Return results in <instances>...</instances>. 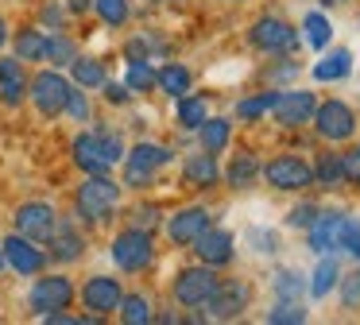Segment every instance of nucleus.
<instances>
[{"label": "nucleus", "instance_id": "obj_1", "mask_svg": "<svg viewBox=\"0 0 360 325\" xmlns=\"http://www.w3.org/2000/svg\"><path fill=\"white\" fill-rule=\"evenodd\" d=\"M70 151H74V162L86 174H109L124 159V144H120L117 132H82Z\"/></svg>", "mask_w": 360, "mask_h": 325}, {"label": "nucleus", "instance_id": "obj_2", "mask_svg": "<svg viewBox=\"0 0 360 325\" xmlns=\"http://www.w3.org/2000/svg\"><path fill=\"white\" fill-rule=\"evenodd\" d=\"M117 201H120V186L109 174H89L74 193V209L86 224H105L117 209Z\"/></svg>", "mask_w": 360, "mask_h": 325}, {"label": "nucleus", "instance_id": "obj_3", "mask_svg": "<svg viewBox=\"0 0 360 325\" xmlns=\"http://www.w3.org/2000/svg\"><path fill=\"white\" fill-rule=\"evenodd\" d=\"M112 263H117L120 271H128V275H140V271L151 267V260H155V244H151V232L148 229H124L112 236Z\"/></svg>", "mask_w": 360, "mask_h": 325}, {"label": "nucleus", "instance_id": "obj_4", "mask_svg": "<svg viewBox=\"0 0 360 325\" xmlns=\"http://www.w3.org/2000/svg\"><path fill=\"white\" fill-rule=\"evenodd\" d=\"M217 283H221V279L213 275L210 263H198V267L179 271V279H174L171 291H174V302H179V306L198 310V306H205V302H210V294L217 291Z\"/></svg>", "mask_w": 360, "mask_h": 325}, {"label": "nucleus", "instance_id": "obj_5", "mask_svg": "<svg viewBox=\"0 0 360 325\" xmlns=\"http://www.w3.org/2000/svg\"><path fill=\"white\" fill-rule=\"evenodd\" d=\"M259 174L275 190H306V186H314V167L302 155H275L267 167H259Z\"/></svg>", "mask_w": 360, "mask_h": 325}, {"label": "nucleus", "instance_id": "obj_6", "mask_svg": "<svg viewBox=\"0 0 360 325\" xmlns=\"http://www.w3.org/2000/svg\"><path fill=\"white\" fill-rule=\"evenodd\" d=\"M314 132H318L321 139H329V144H337V139H349L352 132H356V113H352L345 101H321V105H314Z\"/></svg>", "mask_w": 360, "mask_h": 325}, {"label": "nucleus", "instance_id": "obj_7", "mask_svg": "<svg viewBox=\"0 0 360 325\" xmlns=\"http://www.w3.org/2000/svg\"><path fill=\"white\" fill-rule=\"evenodd\" d=\"M248 39H252V46L264 51V54H287L298 46V31L290 27L287 20H279V15H259V20L252 23Z\"/></svg>", "mask_w": 360, "mask_h": 325}, {"label": "nucleus", "instance_id": "obj_8", "mask_svg": "<svg viewBox=\"0 0 360 325\" xmlns=\"http://www.w3.org/2000/svg\"><path fill=\"white\" fill-rule=\"evenodd\" d=\"M66 93H70V82H66L58 70H39V74L27 82V97L39 108L43 116H58L66 108Z\"/></svg>", "mask_w": 360, "mask_h": 325}, {"label": "nucleus", "instance_id": "obj_9", "mask_svg": "<svg viewBox=\"0 0 360 325\" xmlns=\"http://www.w3.org/2000/svg\"><path fill=\"white\" fill-rule=\"evenodd\" d=\"M248 306H252V283H244V279H221L217 291L205 302L210 317H217V321H233V317H240Z\"/></svg>", "mask_w": 360, "mask_h": 325}, {"label": "nucleus", "instance_id": "obj_10", "mask_svg": "<svg viewBox=\"0 0 360 325\" xmlns=\"http://www.w3.org/2000/svg\"><path fill=\"white\" fill-rule=\"evenodd\" d=\"M120 162H124V186H148L155 170L171 162V151L159 144H136Z\"/></svg>", "mask_w": 360, "mask_h": 325}, {"label": "nucleus", "instance_id": "obj_11", "mask_svg": "<svg viewBox=\"0 0 360 325\" xmlns=\"http://www.w3.org/2000/svg\"><path fill=\"white\" fill-rule=\"evenodd\" d=\"M74 283L66 275H43L32 283V294H27V302H32L35 314H55V310H66L74 302Z\"/></svg>", "mask_w": 360, "mask_h": 325}, {"label": "nucleus", "instance_id": "obj_12", "mask_svg": "<svg viewBox=\"0 0 360 325\" xmlns=\"http://www.w3.org/2000/svg\"><path fill=\"white\" fill-rule=\"evenodd\" d=\"M55 224H58V213L47 201H27V205L16 209V232L35 240V244H47L55 236Z\"/></svg>", "mask_w": 360, "mask_h": 325}, {"label": "nucleus", "instance_id": "obj_13", "mask_svg": "<svg viewBox=\"0 0 360 325\" xmlns=\"http://www.w3.org/2000/svg\"><path fill=\"white\" fill-rule=\"evenodd\" d=\"M0 252H4V263H8L12 271H20V275H39V271L47 267V252H43L35 240L20 236V232H12V236L0 244Z\"/></svg>", "mask_w": 360, "mask_h": 325}, {"label": "nucleus", "instance_id": "obj_14", "mask_svg": "<svg viewBox=\"0 0 360 325\" xmlns=\"http://www.w3.org/2000/svg\"><path fill=\"white\" fill-rule=\"evenodd\" d=\"M314 105H318V97L306 89H287V93H275V120L283 124V128H298V124H310L314 116Z\"/></svg>", "mask_w": 360, "mask_h": 325}, {"label": "nucleus", "instance_id": "obj_15", "mask_svg": "<svg viewBox=\"0 0 360 325\" xmlns=\"http://www.w3.org/2000/svg\"><path fill=\"white\" fill-rule=\"evenodd\" d=\"M120 298H124V291H120V279L112 275H94L82 286V302H86V310H94V317L112 314L120 306Z\"/></svg>", "mask_w": 360, "mask_h": 325}, {"label": "nucleus", "instance_id": "obj_16", "mask_svg": "<svg viewBox=\"0 0 360 325\" xmlns=\"http://www.w3.org/2000/svg\"><path fill=\"white\" fill-rule=\"evenodd\" d=\"M213 224V217H210V209H202V205H190V209H179V213L167 221V236H171V244H182V248H190L198 236H202L205 229Z\"/></svg>", "mask_w": 360, "mask_h": 325}, {"label": "nucleus", "instance_id": "obj_17", "mask_svg": "<svg viewBox=\"0 0 360 325\" xmlns=\"http://www.w3.org/2000/svg\"><path fill=\"white\" fill-rule=\"evenodd\" d=\"M233 248H236V240H233V232L229 229H205L202 236L194 240V252H198V260L202 263H210V267H225L229 260H233Z\"/></svg>", "mask_w": 360, "mask_h": 325}, {"label": "nucleus", "instance_id": "obj_18", "mask_svg": "<svg viewBox=\"0 0 360 325\" xmlns=\"http://www.w3.org/2000/svg\"><path fill=\"white\" fill-rule=\"evenodd\" d=\"M341 232H345V213H318L310 224V252L318 255H329L341 248Z\"/></svg>", "mask_w": 360, "mask_h": 325}, {"label": "nucleus", "instance_id": "obj_19", "mask_svg": "<svg viewBox=\"0 0 360 325\" xmlns=\"http://www.w3.org/2000/svg\"><path fill=\"white\" fill-rule=\"evenodd\" d=\"M27 97V74L20 58H0V101L4 105H20Z\"/></svg>", "mask_w": 360, "mask_h": 325}, {"label": "nucleus", "instance_id": "obj_20", "mask_svg": "<svg viewBox=\"0 0 360 325\" xmlns=\"http://www.w3.org/2000/svg\"><path fill=\"white\" fill-rule=\"evenodd\" d=\"M221 170H217V155L202 151V155H190L186 162H182V182L194 186V190H210V186H217Z\"/></svg>", "mask_w": 360, "mask_h": 325}, {"label": "nucleus", "instance_id": "obj_21", "mask_svg": "<svg viewBox=\"0 0 360 325\" xmlns=\"http://www.w3.org/2000/svg\"><path fill=\"white\" fill-rule=\"evenodd\" d=\"M47 244H51V255H55L58 263H74L86 252V240H82V232L74 229V224H55V236H51Z\"/></svg>", "mask_w": 360, "mask_h": 325}, {"label": "nucleus", "instance_id": "obj_22", "mask_svg": "<svg viewBox=\"0 0 360 325\" xmlns=\"http://www.w3.org/2000/svg\"><path fill=\"white\" fill-rule=\"evenodd\" d=\"M198 139H202V151L221 155L229 147V139H233V124L225 116H205L202 128H198Z\"/></svg>", "mask_w": 360, "mask_h": 325}, {"label": "nucleus", "instance_id": "obj_23", "mask_svg": "<svg viewBox=\"0 0 360 325\" xmlns=\"http://www.w3.org/2000/svg\"><path fill=\"white\" fill-rule=\"evenodd\" d=\"M155 85L167 97H182V93H190V85H194V74H190L182 62H167L163 70H155Z\"/></svg>", "mask_w": 360, "mask_h": 325}, {"label": "nucleus", "instance_id": "obj_24", "mask_svg": "<svg viewBox=\"0 0 360 325\" xmlns=\"http://www.w3.org/2000/svg\"><path fill=\"white\" fill-rule=\"evenodd\" d=\"M352 74V51H345V46H337V51H329L326 58L314 66V77L318 82H341V77Z\"/></svg>", "mask_w": 360, "mask_h": 325}, {"label": "nucleus", "instance_id": "obj_25", "mask_svg": "<svg viewBox=\"0 0 360 325\" xmlns=\"http://www.w3.org/2000/svg\"><path fill=\"white\" fill-rule=\"evenodd\" d=\"M225 178H229V186H233V190H244V186H252V182L259 178V162H256V155H248V151L233 155V162H229Z\"/></svg>", "mask_w": 360, "mask_h": 325}, {"label": "nucleus", "instance_id": "obj_26", "mask_svg": "<svg viewBox=\"0 0 360 325\" xmlns=\"http://www.w3.org/2000/svg\"><path fill=\"white\" fill-rule=\"evenodd\" d=\"M179 105H174V113H179V124L186 132H198L202 128V120L210 116V108H205V97H190V93H182V97H174Z\"/></svg>", "mask_w": 360, "mask_h": 325}, {"label": "nucleus", "instance_id": "obj_27", "mask_svg": "<svg viewBox=\"0 0 360 325\" xmlns=\"http://www.w3.org/2000/svg\"><path fill=\"white\" fill-rule=\"evenodd\" d=\"M43 51H47V35L39 27H24L16 35V58L20 62H43Z\"/></svg>", "mask_w": 360, "mask_h": 325}, {"label": "nucleus", "instance_id": "obj_28", "mask_svg": "<svg viewBox=\"0 0 360 325\" xmlns=\"http://www.w3.org/2000/svg\"><path fill=\"white\" fill-rule=\"evenodd\" d=\"M43 58H47L51 66H70V62L78 58V46H74V39H70V35H63V31H51Z\"/></svg>", "mask_w": 360, "mask_h": 325}, {"label": "nucleus", "instance_id": "obj_29", "mask_svg": "<svg viewBox=\"0 0 360 325\" xmlns=\"http://www.w3.org/2000/svg\"><path fill=\"white\" fill-rule=\"evenodd\" d=\"M337 283H341V267H337L333 252H329V255H321L318 271H314V283H310V294H314V298H326V294L333 291Z\"/></svg>", "mask_w": 360, "mask_h": 325}, {"label": "nucleus", "instance_id": "obj_30", "mask_svg": "<svg viewBox=\"0 0 360 325\" xmlns=\"http://www.w3.org/2000/svg\"><path fill=\"white\" fill-rule=\"evenodd\" d=\"M70 74L82 89H101L105 85V66L97 58H74L70 62Z\"/></svg>", "mask_w": 360, "mask_h": 325}, {"label": "nucleus", "instance_id": "obj_31", "mask_svg": "<svg viewBox=\"0 0 360 325\" xmlns=\"http://www.w3.org/2000/svg\"><path fill=\"white\" fill-rule=\"evenodd\" d=\"M271 291H275V298H279V302H302L306 283H302V275H298V271H275Z\"/></svg>", "mask_w": 360, "mask_h": 325}, {"label": "nucleus", "instance_id": "obj_32", "mask_svg": "<svg viewBox=\"0 0 360 325\" xmlns=\"http://www.w3.org/2000/svg\"><path fill=\"white\" fill-rule=\"evenodd\" d=\"M117 310H120V321L124 325H148L151 321V302L143 294H124Z\"/></svg>", "mask_w": 360, "mask_h": 325}, {"label": "nucleus", "instance_id": "obj_33", "mask_svg": "<svg viewBox=\"0 0 360 325\" xmlns=\"http://www.w3.org/2000/svg\"><path fill=\"white\" fill-rule=\"evenodd\" d=\"M314 182L326 186V190H337L345 182V170H341V155H321L318 167H314Z\"/></svg>", "mask_w": 360, "mask_h": 325}, {"label": "nucleus", "instance_id": "obj_34", "mask_svg": "<svg viewBox=\"0 0 360 325\" xmlns=\"http://www.w3.org/2000/svg\"><path fill=\"white\" fill-rule=\"evenodd\" d=\"M302 31H306V43L318 46V51H326V46H329V35H333V27H329V20H326L321 12H306Z\"/></svg>", "mask_w": 360, "mask_h": 325}, {"label": "nucleus", "instance_id": "obj_35", "mask_svg": "<svg viewBox=\"0 0 360 325\" xmlns=\"http://www.w3.org/2000/svg\"><path fill=\"white\" fill-rule=\"evenodd\" d=\"M128 89H132V93L155 89V70H151L148 58H132V62H128Z\"/></svg>", "mask_w": 360, "mask_h": 325}, {"label": "nucleus", "instance_id": "obj_36", "mask_svg": "<svg viewBox=\"0 0 360 325\" xmlns=\"http://www.w3.org/2000/svg\"><path fill=\"white\" fill-rule=\"evenodd\" d=\"M267 321L271 325H302L306 310H302V302H279L275 310H267Z\"/></svg>", "mask_w": 360, "mask_h": 325}, {"label": "nucleus", "instance_id": "obj_37", "mask_svg": "<svg viewBox=\"0 0 360 325\" xmlns=\"http://www.w3.org/2000/svg\"><path fill=\"white\" fill-rule=\"evenodd\" d=\"M94 12L109 27H120V23H128V0H94Z\"/></svg>", "mask_w": 360, "mask_h": 325}, {"label": "nucleus", "instance_id": "obj_38", "mask_svg": "<svg viewBox=\"0 0 360 325\" xmlns=\"http://www.w3.org/2000/svg\"><path fill=\"white\" fill-rule=\"evenodd\" d=\"M271 105H275V93H256V97H248V101L236 105V116H240V120H259Z\"/></svg>", "mask_w": 360, "mask_h": 325}, {"label": "nucleus", "instance_id": "obj_39", "mask_svg": "<svg viewBox=\"0 0 360 325\" xmlns=\"http://www.w3.org/2000/svg\"><path fill=\"white\" fill-rule=\"evenodd\" d=\"M318 213H321V209L314 205V201H302V205H295V209L287 213V224H290V229H310Z\"/></svg>", "mask_w": 360, "mask_h": 325}, {"label": "nucleus", "instance_id": "obj_40", "mask_svg": "<svg viewBox=\"0 0 360 325\" xmlns=\"http://www.w3.org/2000/svg\"><path fill=\"white\" fill-rule=\"evenodd\" d=\"M63 113H70L74 120H89V101H86V93L74 89V85H70V93H66V108H63Z\"/></svg>", "mask_w": 360, "mask_h": 325}, {"label": "nucleus", "instance_id": "obj_41", "mask_svg": "<svg viewBox=\"0 0 360 325\" xmlns=\"http://www.w3.org/2000/svg\"><path fill=\"white\" fill-rule=\"evenodd\" d=\"M341 170H345V182L360 186V144L349 147V151L341 155Z\"/></svg>", "mask_w": 360, "mask_h": 325}, {"label": "nucleus", "instance_id": "obj_42", "mask_svg": "<svg viewBox=\"0 0 360 325\" xmlns=\"http://www.w3.org/2000/svg\"><path fill=\"white\" fill-rule=\"evenodd\" d=\"M337 286H341V302H345V306H349V310H352V306H360V267L352 271L349 279H341Z\"/></svg>", "mask_w": 360, "mask_h": 325}, {"label": "nucleus", "instance_id": "obj_43", "mask_svg": "<svg viewBox=\"0 0 360 325\" xmlns=\"http://www.w3.org/2000/svg\"><path fill=\"white\" fill-rule=\"evenodd\" d=\"M341 248H349V252H352V255H356V260H360V221H349V217H345Z\"/></svg>", "mask_w": 360, "mask_h": 325}, {"label": "nucleus", "instance_id": "obj_44", "mask_svg": "<svg viewBox=\"0 0 360 325\" xmlns=\"http://www.w3.org/2000/svg\"><path fill=\"white\" fill-rule=\"evenodd\" d=\"M105 101H109V105H128V97H132V89H128V85H117V82H109V77H105Z\"/></svg>", "mask_w": 360, "mask_h": 325}, {"label": "nucleus", "instance_id": "obj_45", "mask_svg": "<svg viewBox=\"0 0 360 325\" xmlns=\"http://www.w3.org/2000/svg\"><path fill=\"white\" fill-rule=\"evenodd\" d=\"M155 221H159V209H155V205H140V209L132 213V224H136V229H151Z\"/></svg>", "mask_w": 360, "mask_h": 325}, {"label": "nucleus", "instance_id": "obj_46", "mask_svg": "<svg viewBox=\"0 0 360 325\" xmlns=\"http://www.w3.org/2000/svg\"><path fill=\"white\" fill-rule=\"evenodd\" d=\"M39 20L43 23H51V27H63V8H55V4H47V8H43V12H39Z\"/></svg>", "mask_w": 360, "mask_h": 325}, {"label": "nucleus", "instance_id": "obj_47", "mask_svg": "<svg viewBox=\"0 0 360 325\" xmlns=\"http://www.w3.org/2000/svg\"><path fill=\"white\" fill-rule=\"evenodd\" d=\"M89 8H94L89 0H66V12H89Z\"/></svg>", "mask_w": 360, "mask_h": 325}, {"label": "nucleus", "instance_id": "obj_48", "mask_svg": "<svg viewBox=\"0 0 360 325\" xmlns=\"http://www.w3.org/2000/svg\"><path fill=\"white\" fill-rule=\"evenodd\" d=\"M4 43H8V23L0 20V46H4Z\"/></svg>", "mask_w": 360, "mask_h": 325}, {"label": "nucleus", "instance_id": "obj_49", "mask_svg": "<svg viewBox=\"0 0 360 325\" xmlns=\"http://www.w3.org/2000/svg\"><path fill=\"white\" fill-rule=\"evenodd\" d=\"M321 4H326V8H333V4H345V0H321Z\"/></svg>", "mask_w": 360, "mask_h": 325}, {"label": "nucleus", "instance_id": "obj_50", "mask_svg": "<svg viewBox=\"0 0 360 325\" xmlns=\"http://www.w3.org/2000/svg\"><path fill=\"white\" fill-rule=\"evenodd\" d=\"M0 271H4V252H0Z\"/></svg>", "mask_w": 360, "mask_h": 325}, {"label": "nucleus", "instance_id": "obj_51", "mask_svg": "<svg viewBox=\"0 0 360 325\" xmlns=\"http://www.w3.org/2000/svg\"><path fill=\"white\" fill-rule=\"evenodd\" d=\"M155 4H174V0H155Z\"/></svg>", "mask_w": 360, "mask_h": 325}]
</instances>
